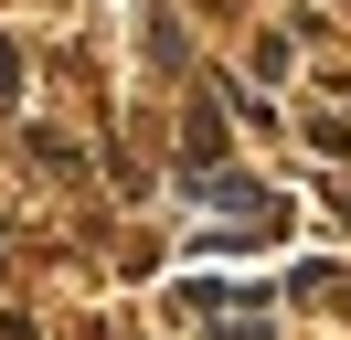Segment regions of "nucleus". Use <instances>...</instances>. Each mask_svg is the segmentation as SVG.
<instances>
[{
    "label": "nucleus",
    "instance_id": "obj_1",
    "mask_svg": "<svg viewBox=\"0 0 351 340\" xmlns=\"http://www.w3.org/2000/svg\"><path fill=\"white\" fill-rule=\"evenodd\" d=\"M11 85H22V53H11V42H0V96H11Z\"/></svg>",
    "mask_w": 351,
    "mask_h": 340
}]
</instances>
